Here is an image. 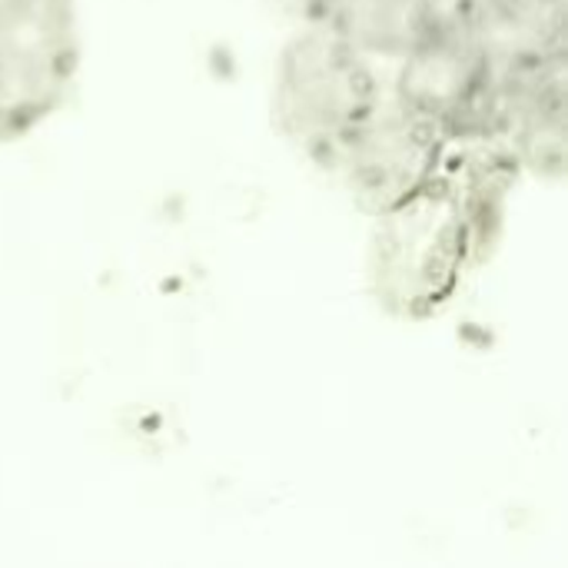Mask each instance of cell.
<instances>
[{"mask_svg": "<svg viewBox=\"0 0 568 568\" xmlns=\"http://www.w3.org/2000/svg\"><path fill=\"white\" fill-rule=\"evenodd\" d=\"M516 170L503 143H456L409 200L376 216L369 280L379 306L406 320L439 313L493 246Z\"/></svg>", "mask_w": 568, "mask_h": 568, "instance_id": "1", "label": "cell"}, {"mask_svg": "<svg viewBox=\"0 0 568 568\" xmlns=\"http://www.w3.org/2000/svg\"><path fill=\"white\" fill-rule=\"evenodd\" d=\"M310 23L343 37L373 63L396 67L436 23L433 0H310Z\"/></svg>", "mask_w": 568, "mask_h": 568, "instance_id": "5", "label": "cell"}, {"mask_svg": "<svg viewBox=\"0 0 568 568\" xmlns=\"http://www.w3.org/2000/svg\"><path fill=\"white\" fill-rule=\"evenodd\" d=\"M449 146L453 143L443 136V130L416 106L399 100L389 87L376 110L349 136L329 173L343 176L353 203L363 213L383 216L409 200L443 166Z\"/></svg>", "mask_w": 568, "mask_h": 568, "instance_id": "4", "label": "cell"}, {"mask_svg": "<svg viewBox=\"0 0 568 568\" xmlns=\"http://www.w3.org/2000/svg\"><path fill=\"white\" fill-rule=\"evenodd\" d=\"M389 77L343 37L320 23L296 33L273 77V120L316 166L333 170L349 136L376 110Z\"/></svg>", "mask_w": 568, "mask_h": 568, "instance_id": "2", "label": "cell"}, {"mask_svg": "<svg viewBox=\"0 0 568 568\" xmlns=\"http://www.w3.org/2000/svg\"><path fill=\"white\" fill-rule=\"evenodd\" d=\"M77 70V0H0V143L53 116Z\"/></svg>", "mask_w": 568, "mask_h": 568, "instance_id": "3", "label": "cell"}]
</instances>
